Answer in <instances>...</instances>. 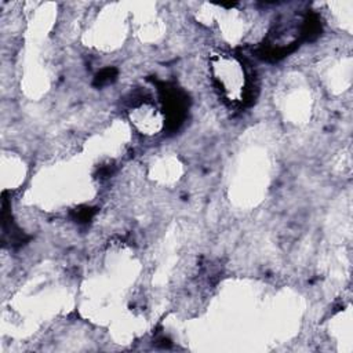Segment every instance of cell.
<instances>
[{
  "label": "cell",
  "mask_w": 353,
  "mask_h": 353,
  "mask_svg": "<svg viewBox=\"0 0 353 353\" xmlns=\"http://www.w3.org/2000/svg\"><path fill=\"white\" fill-rule=\"evenodd\" d=\"M214 74L219 88L229 98V101L239 102L244 99L247 77L241 63L229 55L218 57L214 63Z\"/></svg>",
  "instance_id": "1"
}]
</instances>
